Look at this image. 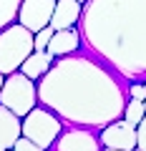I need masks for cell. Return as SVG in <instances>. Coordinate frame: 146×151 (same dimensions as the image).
Returning <instances> with one entry per match:
<instances>
[{
    "instance_id": "cell-1",
    "label": "cell",
    "mask_w": 146,
    "mask_h": 151,
    "mask_svg": "<svg viewBox=\"0 0 146 151\" xmlns=\"http://www.w3.org/2000/svg\"><path fill=\"white\" fill-rule=\"evenodd\" d=\"M129 81L93 53H68L53 60L38 81V103L68 126L101 131L124 116Z\"/></svg>"
},
{
    "instance_id": "cell-2",
    "label": "cell",
    "mask_w": 146,
    "mask_h": 151,
    "mask_svg": "<svg viewBox=\"0 0 146 151\" xmlns=\"http://www.w3.org/2000/svg\"><path fill=\"white\" fill-rule=\"evenodd\" d=\"M88 53L126 81H146V0H86L78 20Z\"/></svg>"
},
{
    "instance_id": "cell-3",
    "label": "cell",
    "mask_w": 146,
    "mask_h": 151,
    "mask_svg": "<svg viewBox=\"0 0 146 151\" xmlns=\"http://www.w3.org/2000/svg\"><path fill=\"white\" fill-rule=\"evenodd\" d=\"M35 50L33 45V30H28L20 23H10L0 30V73L8 76L13 70H20L23 60Z\"/></svg>"
},
{
    "instance_id": "cell-4",
    "label": "cell",
    "mask_w": 146,
    "mask_h": 151,
    "mask_svg": "<svg viewBox=\"0 0 146 151\" xmlns=\"http://www.w3.org/2000/svg\"><path fill=\"white\" fill-rule=\"evenodd\" d=\"M0 103L10 108L15 116H25L28 111L38 106V83L28 78L23 70H13L5 76L3 88H0Z\"/></svg>"
},
{
    "instance_id": "cell-5",
    "label": "cell",
    "mask_w": 146,
    "mask_h": 151,
    "mask_svg": "<svg viewBox=\"0 0 146 151\" xmlns=\"http://www.w3.org/2000/svg\"><path fill=\"white\" fill-rule=\"evenodd\" d=\"M60 131H63V121L50 108L40 106V103L23 116V136L30 139L33 144H38L43 151L53 149V144L60 136Z\"/></svg>"
},
{
    "instance_id": "cell-6",
    "label": "cell",
    "mask_w": 146,
    "mask_h": 151,
    "mask_svg": "<svg viewBox=\"0 0 146 151\" xmlns=\"http://www.w3.org/2000/svg\"><path fill=\"white\" fill-rule=\"evenodd\" d=\"M101 139L93 134V129H83V126H70L68 131H60L55 139L53 151H101Z\"/></svg>"
},
{
    "instance_id": "cell-7",
    "label": "cell",
    "mask_w": 146,
    "mask_h": 151,
    "mask_svg": "<svg viewBox=\"0 0 146 151\" xmlns=\"http://www.w3.org/2000/svg\"><path fill=\"white\" fill-rule=\"evenodd\" d=\"M98 139H101V146H108V149L134 151L136 149V126L121 116V119L111 121L108 126H103Z\"/></svg>"
},
{
    "instance_id": "cell-8",
    "label": "cell",
    "mask_w": 146,
    "mask_h": 151,
    "mask_svg": "<svg viewBox=\"0 0 146 151\" xmlns=\"http://www.w3.org/2000/svg\"><path fill=\"white\" fill-rule=\"evenodd\" d=\"M53 8H55V0H23L20 10H18V23L35 33L40 28L50 25Z\"/></svg>"
},
{
    "instance_id": "cell-9",
    "label": "cell",
    "mask_w": 146,
    "mask_h": 151,
    "mask_svg": "<svg viewBox=\"0 0 146 151\" xmlns=\"http://www.w3.org/2000/svg\"><path fill=\"white\" fill-rule=\"evenodd\" d=\"M81 45H83V40H81V30H78V25H73V28H63V30H55L45 50H48L53 58H60V55L76 53Z\"/></svg>"
},
{
    "instance_id": "cell-10",
    "label": "cell",
    "mask_w": 146,
    "mask_h": 151,
    "mask_svg": "<svg viewBox=\"0 0 146 151\" xmlns=\"http://www.w3.org/2000/svg\"><path fill=\"white\" fill-rule=\"evenodd\" d=\"M20 136H23V119L0 103V151L13 149V144Z\"/></svg>"
},
{
    "instance_id": "cell-11",
    "label": "cell",
    "mask_w": 146,
    "mask_h": 151,
    "mask_svg": "<svg viewBox=\"0 0 146 151\" xmlns=\"http://www.w3.org/2000/svg\"><path fill=\"white\" fill-rule=\"evenodd\" d=\"M81 10L83 5L78 0H55L53 15H50V25L53 30H63V28H73L81 20Z\"/></svg>"
},
{
    "instance_id": "cell-12",
    "label": "cell",
    "mask_w": 146,
    "mask_h": 151,
    "mask_svg": "<svg viewBox=\"0 0 146 151\" xmlns=\"http://www.w3.org/2000/svg\"><path fill=\"white\" fill-rule=\"evenodd\" d=\"M53 60H55V58L48 53V50H33V53L28 55L25 60H23L20 70L28 76V78H33V81L38 83L40 78L45 76V70H48L50 65H53Z\"/></svg>"
},
{
    "instance_id": "cell-13",
    "label": "cell",
    "mask_w": 146,
    "mask_h": 151,
    "mask_svg": "<svg viewBox=\"0 0 146 151\" xmlns=\"http://www.w3.org/2000/svg\"><path fill=\"white\" fill-rule=\"evenodd\" d=\"M20 3H23V0H0V30L18 20Z\"/></svg>"
},
{
    "instance_id": "cell-14",
    "label": "cell",
    "mask_w": 146,
    "mask_h": 151,
    "mask_svg": "<svg viewBox=\"0 0 146 151\" xmlns=\"http://www.w3.org/2000/svg\"><path fill=\"white\" fill-rule=\"evenodd\" d=\"M146 116V108H144V101H139V98H129L126 101V108H124V119L131 121V124H139L141 119Z\"/></svg>"
},
{
    "instance_id": "cell-15",
    "label": "cell",
    "mask_w": 146,
    "mask_h": 151,
    "mask_svg": "<svg viewBox=\"0 0 146 151\" xmlns=\"http://www.w3.org/2000/svg\"><path fill=\"white\" fill-rule=\"evenodd\" d=\"M53 33H55L53 25H45V28H40V30L33 33V45H35V50H45V48H48Z\"/></svg>"
},
{
    "instance_id": "cell-16",
    "label": "cell",
    "mask_w": 146,
    "mask_h": 151,
    "mask_svg": "<svg viewBox=\"0 0 146 151\" xmlns=\"http://www.w3.org/2000/svg\"><path fill=\"white\" fill-rule=\"evenodd\" d=\"M136 149L146 151V116L136 124Z\"/></svg>"
},
{
    "instance_id": "cell-17",
    "label": "cell",
    "mask_w": 146,
    "mask_h": 151,
    "mask_svg": "<svg viewBox=\"0 0 146 151\" xmlns=\"http://www.w3.org/2000/svg\"><path fill=\"white\" fill-rule=\"evenodd\" d=\"M129 98H139V101H144V98H146L144 81H131L129 83Z\"/></svg>"
},
{
    "instance_id": "cell-18",
    "label": "cell",
    "mask_w": 146,
    "mask_h": 151,
    "mask_svg": "<svg viewBox=\"0 0 146 151\" xmlns=\"http://www.w3.org/2000/svg\"><path fill=\"white\" fill-rule=\"evenodd\" d=\"M13 151H43L38 144H33L30 139H25V136H20V139L13 144Z\"/></svg>"
},
{
    "instance_id": "cell-19",
    "label": "cell",
    "mask_w": 146,
    "mask_h": 151,
    "mask_svg": "<svg viewBox=\"0 0 146 151\" xmlns=\"http://www.w3.org/2000/svg\"><path fill=\"white\" fill-rule=\"evenodd\" d=\"M101 151H121V149H108V146H103V149Z\"/></svg>"
},
{
    "instance_id": "cell-20",
    "label": "cell",
    "mask_w": 146,
    "mask_h": 151,
    "mask_svg": "<svg viewBox=\"0 0 146 151\" xmlns=\"http://www.w3.org/2000/svg\"><path fill=\"white\" fill-rule=\"evenodd\" d=\"M3 81H5V76H3V73H0V88H3Z\"/></svg>"
},
{
    "instance_id": "cell-21",
    "label": "cell",
    "mask_w": 146,
    "mask_h": 151,
    "mask_svg": "<svg viewBox=\"0 0 146 151\" xmlns=\"http://www.w3.org/2000/svg\"><path fill=\"white\" fill-rule=\"evenodd\" d=\"M78 3H81V5H83V3H86V0H78Z\"/></svg>"
},
{
    "instance_id": "cell-22",
    "label": "cell",
    "mask_w": 146,
    "mask_h": 151,
    "mask_svg": "<svg viewBox=\"0 0 146 151\" xmlns=\"http://www.w3.org/2000/svg\"><path fill=\"white\" fill-rule=\"evenodd\" d=\"M144 108H146V98H144Z\"/></svg>"
},
{
    "instance_id": "cell-23",
    "label": "cell",
    "mask_w": 146,
    "mask_h": 151,
    "mask_svg": "<svg viewBox=\"0 0 146 151\" xmlns=\"http://www.w3.org/2000/svg\"><path fill=\"white\" fill-rule=\"evenodd\" d=\"M134 151H141V149H134Z\"/></svg>"
},
{
    "instance_id": "cell-24",
    "label": "cell",
    "mask_w": 146,
    "mask_h": 151,
    "mask_svg": "<svg viewBox=\"0 0 146 151\" xmlns=\"http://www.w3.org/2000/svg\"><path fill=\"white\" fill-rule=\"evenodd\" d=\"M5 151H13V149H5Z\"/></svg>"
}]
</instances>
